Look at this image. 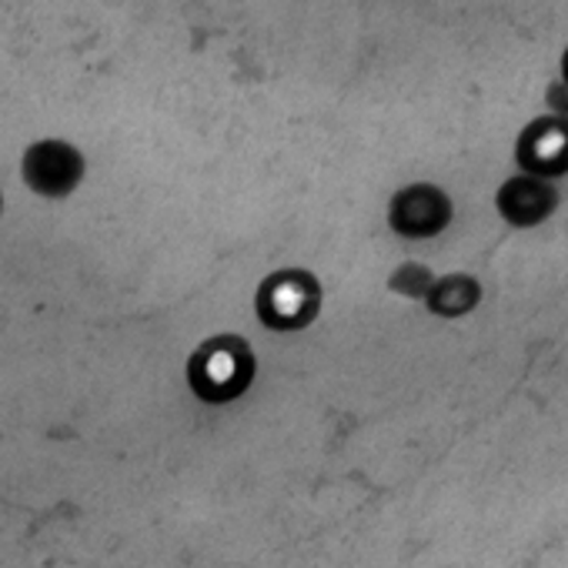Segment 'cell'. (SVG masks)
I'll list each match as a JSON object with an SVG mask.
<instances>
[{
	"label": "cell",
	"mask_w": 568,
	"mask_h": 568,
	"mask_svg": "<svg viewBox=\"0 0 568 568\" xmlns=\"http://www.w3.org/2000/svg\"><path fill=\"white\" fill-rule=\"evenodd\" d=\"M558 204V191L551 181H541V178H528V174H518L511 181L501 184L498 191V214L515 224V227H535L541 224Z\"/></svg>",
	"instance_id": "8992f818"
},
{
	"label": "cell",
	"mask_w": 568,
	"mask_h": 568,
	"mask_svg": "<svg viewBox=\"0 0 568 568\" xmlns=\"http://www.w3.org/2000/svg\"><path fill=\"white\" fill-rule=\"evenodd\" d=\"M388 221L405 237H435L452 221V201L435 184H412L392 197Z\"/></svg>",
	"instance_id": "277c9868"
},
{
	"label": "cell",
	"mask_w": 568,
	"mask_h": 568,
	"mask_svg": "<svg viewBox=\"0 0 568 568\" xmlns=\"http://www.w3.org/2000/svg\"><path fill=\"white\" fill-rule=\"evenodd\" d=\"M24 181L41 197H68L84 178V158L68 141H38L24 154Z\"/></svg>",
	"instance_id": "3957f363"
},
{
	"label": "cell",
	"mask_w": 568,
	"mask_h": 568,
	"mask_svg": "<svg viewBox=\"0 0 568 568\" xmlns=\"http://www.w3.org/2000/svg\"><path fill=\"white\" fill-rule=\"evenodd\" d=\"M432 271L425 264H402L395 274H392V288L408 295V298H425L428 288H432Z\"/></svg>",
	"instance_id": "ba28073f"
},
{
	"label": "cell",
	"mask_w": 568,
	"mask_h": 568,
	"mask_svg": "<svg viewBox=\"0 0 568 568\" xmlns=\"http://www.w3.org/2000/svg\"><path fill=\"white\" fill-rule=\"evenodd\" d=\"M322 312V284L312 271H274L257 288V318L271 332H302Z\"/></svg>",
	"instance_id": "7a4b0ae2"
},
{
	"label": "cell",
	"mask_w": 568,
	"mask_h": 568,
	"mask_svg": "<svg viewBox=\"0 0 568 568\" xmlns=\"http://www.w3.org/2000/svg\"><path fill=\"white\" fill-rule=\"evenodd\" d=\"M518 168L528 178L551 181L568 164V128L561 118H538L518 138Z\"/></svg>",
	"instance_id": "5b68a950"
},
{
	"label": "cell",
	"mask_w": 568,
	"mask_h": 568,
	"mask_svg": "<svg viewBox=\"0 0 568 568\" xmlns=\"http://www.w3.org/2000/svg\"><path fill=\"white\" fill-rule=\"evenodd\" d=\"M254 382V352L237 335L207 338L187 362V385L207 405L241 398Z\"/></svg>",
	"instance_id": "6da1fadb"
},
{
	"label": "cell",
	"mask_w": 568,
	"mask_h": 568,
	"mask_svg": "<svg viewBox=\"0 0 568 568\" xmlns=\"http://www.w3.org/2000/svg\"><path fill=\"white\" fill-rule=\"evenodd\" d=\"M428 308L442 318H458L468 315L478 302H481V284L471 274H448V277H435L432 288L425 295Z\"/></svg>",
	"instance_id": "52a82bcc"
}]
</instances>
